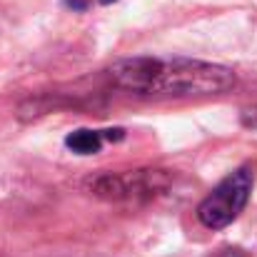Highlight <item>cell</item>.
I'll return each mask as SVG.
<instances>
[{
  "instance_id": "2",
  "label": "cell",
  "mask_w": 257,
  "mask_h": 257,
  "mask_svg": "<svg viewBox=\"0 0 257 257\" xmlns=\"http://www.w3.org/2000/svg\"><path fill=\"white\" fill-rule=\"evenodd\" d=\"M255 187V165H242L227 175L197 207V217L205 227L220 230L227 227L247 205Z\"/></svg>"
},
{
  "instance_id": "3",
  "label": "cell",
  "mask_w": 257,
  "mask_h": 257,
  "mask_svg": "<svg viewBox=\"0 0 257 257\" xmlns=\"http://www.w3.org/2000/svg\"><path fill=\"white\" fill-rule=\"evenodd\" d=\"M65 145L78 155H92L102 145V133H97V130H75L65 138Z\"/></svg>"
},
{
  "instance_id": "1",
  "label": "cell",
  "mask_w": 257,
  "mask_h": 257,
  "mask_svg": "<svg viewBox=\"0 0 257 257\" xmlns=\"http://www.w3.org/2000/svg\"><path fill=\"white\" fill-rule=\"evenodd\" d=\"M112 80L125 90L140 95H220L235 85V73L200 60H158V58H130L120 60L110 70Z\"/></svg>"
},
{
  "instance_id": "4",
  "label": "cell",
  "mask_w": 257,
  "mask_h": 257,
  "mask_svg": "<svg viewBox=\"0 0 257 257\" xmlns=\"http://www.w3.org/2000/svg\"><path fill=\"white\" fill-rule=\"evenodd\" d=\"M215 257H250V255L242 252V250H237V247H227V250H220Z\"/></svg>"
},
{
  "instance_id": "5",
  "label": "cell",
  "mask_w": 257,
  "mask_h": 257,
  "mask_svg": "<svg viewBox=\"0 0 257 257\" xmlns=\"http://www.w3.org/2000/svg\"><path fill=\"white\" fill-rule=\"evenodd\" d=\"M242 120H245V125L257 127V107L255 110H245V112H242Z\"/></svg>"
},
{
  "instance_id": "6",
  "label": "cell",
  "mask_w": 257,
  "mask_h": 257,
  "mask_svg": "<svg viewBox=\"0 0 257 257\" xmlns=\"http://www.w3.org/2000/svg\"><path fill=\"white\" fill-rule=\"evenodd\" d=\"M100 3H105V5H107V3H115V0H100Z\"/></svg>"
}]
</instances>
